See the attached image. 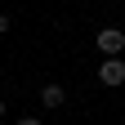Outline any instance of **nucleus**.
Instances as JSON below:
<instances>
[{
  "instance_id": "5",
  "label": "nucleus",
  "mask_w": 125,
  "mask_h": 125,
  "mask_svg": "<svg viewBox=\"0 0 125 125\" xmlns=\"http://www.w3.org/2000/svg\"><path fill=\"white\" fill-rule=\"evenodd\" d=\"M18 125H40V116H22V121H18Z\"/></svg>"
},
{
  "instance_id": "2",
  "label": "nucleus",
  "mask_w": 125,
  "mask_h": 125,
  "mask_svg": "<svg viewBox=\"0 0 125 125\" xmlns=\"http://www.w3.org/2000/svg\"><path fill=\"white\" fill-rule=\"evenodd\" d=\"M98 81H103V85H112V89L125 85V62H121V58H107L103 67H98Z\"/></svg>"
},
{
  "instance_id": "6",
  "label": "nucleus",
  "mask_w": 125,
  "mask_h": 125,
  "mask_svg": "<svg viewBox=\"0 0 125 125\" xmlns=\"http://www.w3.org/2000/svg\"><path fill=\"white\" fill-rule=\"evenodd\" d=\"M0 121H5V98H0Z\"/></svg>"
},
{
  "instance_id": "4",
  "label": "nucleus",
  "mask_w": 125,
  "mask_h": 125,
  "mask_svg": "<svg viewBox=\"0 0 125 125\" xmlns=\"http://www.w3.org/2000/svg\"><path fill=\"white\" fill-rule=\"evenodd\" d=\"M5 31H9V13L0 9V36H5Z\"/></svg>"
},
{
  "instance_id": "1",
  "label": "nucleus",
  "mask_w": 125,
  "mask_h": 125,
  "mask_svg": "<svg viewBox=\"0 0 125 125\" xmlns=\"http://www.w3.org/2000/svg\"><path fill=\"white\" fill-rule=\"evenodd\" d=\"M94 45H98L107 58H121V49H125V31H121V27H103L98 36H94Z\"/></svg>"
},
{
  "instance_id": "3",
  "label": "nucleus",
  "mask_w": 125,
  "mask_h": 125,
  "mask_svg": "<svg viewBox=\"0 0 125 125\" xmlns=\"http://www.w3.org/2000/svg\"><path fill=\"white\" fill-rule=\"evenodd\" d=\"M40 103H45V107H62V103H67V89H62V85H54V81H49V85L40 89Z\"/></svg>"
}]
</instances>
